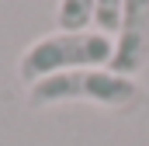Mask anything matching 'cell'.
I'll use <instances>...</instances> for the list:
<instances>
[{
	"instance_id": "cell-1",
	"label": "cell",
	"mask_w": 149,
	"mask_h": 146,
	"mask_svg": "<svg viewBox=\"0 0 149 146\" xmlns=\"http://www.w3.org/2000/svg\"><path fill=\"white\" fill-rule=\"evenodd\" d=\"M70 101H87V105H101L111 111H128L142 101V87L132 77L108 70V66H94V70H70L45 77L28 87V105L31 108H52V105H70Z\"/></svg>"
},
{
	"instance_id": "cell-2",
	"label": "cell",
	"mask_w": 149,
	"mask_h": 146,
	"mask_svg": "<svg viewBox=\"0 0 149 146\" xmlns=\"http://www.w3.org/2000/svg\"><path fill=\"white\" fill-rule=\"evenodd\" d=\"M111 52H114V38L97 28H87V32H59L56 28L52 35H42L21 52L17 77H21V84L31 87V84L56 77V73L108 66Z\"/></svg>"
},
{
	"instance_id": "cell-3",
	"label": "cell",
	"mask_w": 149,
	"mask_h": 146,
	"mask_svg": "<svg viewBox=\"0 0 149 146\" xmlns=\"http://www.w3.org/2000/svg\"><path fill=\"white\" fill-rule=\"evenodd\" d=\"M146 63H149V0H125L108 70L135 80L146 70Z\"/></svg>"
},
{
	"instance_id": "cell-4",
	"label": "cell",
	"mask_w": 149,
	"mask_h": 146,
	"mask_svg": "<svg viewBox=\"0 0 149 146\" xmlns=\"http://www.w3.org/2000/svg\"><path fill=\"white\" fill-rule=\"evenodd\" d=\"M94 4L97 0H59L56 4L59 32H87L94 25Z\"/></svg>"
},
{
	"instance_id": "cell-5",
	"label": "cell",
	"mask_w": 149,
	"mask_h": 146,
	"mask_svg": "<svg viewBox=\"0 0 149 146\" xmlns=\"http://www.w3.org/2000/svg\"><path fill=\"white\" fill-rule=\"evenodd\" d=\"M121 4H125V0H97V4H94V28H97V32H104V35H114V32H118Z\"/></svg>"
}]
</instances>
